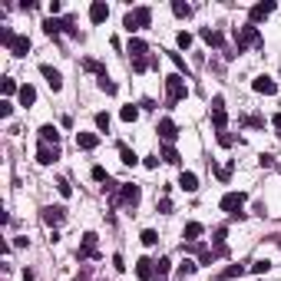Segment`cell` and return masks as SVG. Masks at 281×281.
<instances>
[{"label": "cell", "mask_w": 281, "mask_h": 281, "mask_svg": "<svg viewBox=\"0 0 281 281\" xmlns=\"http://www.w3.org/2000/svg\"><path fill=\"white\" fill-rule=\"evenodd\" d=\"M40 142H47V146H50V142H60V129H56L53 123H47V126H40Z\"/></svg>", "instance_id": "18"}, {"label": "cell", "mask_w": 281, "mask_h": 281, "mask_svg": "<svg viewBox=\"0 0 281 281\" xmlns=\"http://www.w3.org/2000/svg\"><path fill=\"white\" fill-rule=\"evenodd\" d=\"M248 268H251L255 275H265V271L271 268V262H268V258H258V262H251V265H248Z\"/></svg>", "instance_id": "34"}, {"label": "cell", "mask_w": 281, "mask_h": 281, "mask_svg": "<svg viewBox=\"0 0 281 281\" xmlns=\"http://www.w3.org/2000/svg\"><path fill=\"white\" fill-rule=\"evenodd\" d=\"M202 40H205L208 47H222V43H225V37H222V33H219V30H208V27L202 30Z\"/></svg>", "instance_id": "23"}, {"label": "cell", "mask_w": 281, "mask_h": 281, "mask_svg": "<svg viewBox=\"0 0 281 281\" xmlns=\"http://www.w3.org/2000/svg\"><path fill=\"white\" fill-rule=\"evenodd\" d=\"M96 129L109 132V116H106V112H96Z\"/></svg>", "instance_id": "35"}, {"label": "cell", "mask_w": 281, "mask_h": 281, "mask_svg": "<svg viewBox=\"0 0 281 281\" xmlns=\"http://www.w3.org/2000/svg\"><path fill=\"white\" fill-rule=\"evenodd\" d=\"M149 23H152V10H149V7H136V10H129V14H126V20H123V27H126L129 33L146 30Z\"/></svg>", "instance_id": "1"}, {"label": "cell", "mask_w": 281, "mask_h": 281, "mask_svg": "<svg viewBox=\"0 0 281 281\" xmlns=\"http://www.w3.org/2000/svg\"><path fill=\"white\" fill-rule=\"evenodd\" d=\"M146 66H149V60H146V56H142V60H132V70H136V73H142Z\"/></svg>", "instance_id": "41"}, {"label": "cell", "mask_w": 281, "mask_h": 281, "mask_svg": "<svg viewBox=\"0 0 281 281\" xmlns=\"http://www.w3.org/2000/svg\"><path fill=\"white\" fill-rule=\"evenodd\" d=\"M119 159H123V166H136V162H139V156H136L129 146H123V142H119Z\"/></svg>", "instance_id": "25"}, {"label": "cell", "mask_w": 281, "mask_h": 281, "mask_svg": "<svg viewBox=\"0 0 281 281\" xmlns=\"http://www.w3.org/2000/svg\"><path fill=\"white\" fill-rule=\"evenodd\" d=\"M175 43H179L182 50H188V47H192V33H186V30H182V33L175 37Z\"/></svg>", "instance_id": "38"}, {"label": "cell", "mask_w": 281, "mask_h": 281, "mask_svg": "<svg viewBox=\"0 0 281 281\" xmlns=\"http://www.w3.org/2000/svg\"><path fill=\"white\" fill-rule=\"evenodd\" d=\"M172 63H175L179 70H186V60H182V56H179V53H172ZM186 73H188V70H186Z\"/></svg>", "instance_id": "47"}, {"label": "cell", "mask_w": 281, "mask_h": 281, "mask_svg": "<svg viewBox=\"0 0 281 281\" xmlns=\"http://www.w3.org/2000/svg\"><path fill=\"white\" fill-rule=\"evenodd\" d=\"M40 73H43V79H47V83H50V90H53V93H60V90H63V76H60V70H53L50 63H40Z\"/></svg>", "instance_id": "7"}, {"label": "cell", "mask_w": 281, "mask_h": 281, "mask_svg": "<svg viewBox=\"0 0 281 281\" xmlns=\"http://www.w3.org/2000/svg\"><path fill=\"white\" fill-rule=\"evenodd\" d=\"M96 146H99V136H96V132H76V149H96Z\"/></svg>", "instance_id": "13"}, {"label": "cell", "mask_w": 281, "mask_h": 281, "mask_svg": "<svg viewBox=\"0 0 281 281\" xmlns=\"http://www.w3.org/2000/svg\"><path fill=\"white\" fill-rule=\"evenodd\" d=\"M43 30H47V33H50V37H60V33H63V30H66V27H63V20L50 17V20H47V23H43Z\"/></svg>", "instance_id": "24"}, {"label": "cell", "mask_w": 281, "mask_h": 281, "mask_svg": "<svg viewBox=\"0 0 281 281\" xmlns=\"http://www.w3.org/2000/svg\"><path fill=\"white\" fill-rule=\"evenodd\" d=\"M96 86H99V90H103V93H106V96H116V83H112L109 76H103V79H96Z\"/></svg>", "instance_id": "31"}, {"label": "cell", "mask_w": 281, "mask_h": 281, "mask_svg": "<svg viewBox=\"0 0 281 281\" xmlns=\"http://www.w3.org/2000/svg\"><path fill=\"white\" fill-rule=\"evenodd\" d=\"M245 199H248L245 192H225V195H222V202H219V205H222V212H228L232 219H245V212H242Z\"/></svg>", "instance_id": "3"}, {"label": "cell", "mask_w": 281, "mask_h": 281, "mask_svg": "<svg viewBox=\"0 0 281 281\" xmlns=\"http://www.w3.org/2000/svg\"><path fill=\"white\" fill-rule=\"evenodd\" d=\"M0 93H3V99H10L14 93H20L17 79H10V76H3V83H0Z\"/></svg>", "instance_id": "22"}, {"label": "cell", "mask_w": 281, "mask_h": 281, "mask_svg": "<svg viewBox=\"0 0 281 281\" xmlns=\"http://www.w3.org/2000/svg\"><path fill=\"white\" fill-rule=\"evenodd\" d=\"M56 159H60V149H56V146H47V142H40V149H37V162H40V166H53Z\"/></svg>", "instance_id": "10"}, {"label": "cell", "mask_w": 281, "mask_h": 281, "mask_svg": "<svg viewBox=\"0 0 281 281\" xmlns=\"http://www.w3.org/2000/svg\"><path fill=\"white\" fill-rule=\"evenodd\" d=\"M195 268H199V262H192V258H186V262L179 265V278L186 281L188 275H195Z\"/></svg>", "instance_id": "28"}, {"label": "cell", "mask_w": 281, "mask_h": 281, "mask_svg": "<svg viewBox=\"0 0 281 281\" xmlns=\"http://www.w3.org/2000/svg\"><path fill=\"white\" fill-rule=\"evenodd\" d=\"M262 43V33H258V27L255 23H248V27H238L235 30V47H238V53H245L248 47H258Z\"/></svg>", "instance_id": "2"}, {"label": "cell", "mask_w": 281, "mask_h": 281, "mask_svg": "<svg viewBox=\"0 0 281 281\" xmlns=\"http://www.w3.org/2000/svg\"><path fill=\"white\" fill-rule=\"evenodd\" d=\"M166 96H169V103H179V99L188 96V86H186V76L182 73H172L166 79Z\"/></svg>", "instance_id": "4"}, {"label": "cell", "mask_w": 281, "mask_h": 281, "mask_svg": "<svg viewBox=\"0 0 281 281\" xmlns=\"http://www.w3.org/2000/svg\"><path fill=\"white\" fill-rule=\"evenodd\" d=\"M112 265H116V271H126V265H123V255H112Z\"/></svg>", "instance_id": "48"}, {"label": "cell", "mask_w": 281, "mask_h": 281, "mask_svg": "<svg viewBox=\"0 0 281 281\" xmlns=\"http://www.w3.org/2000/svg\"><path fill=\"white\" fill-rule=\"evenodd\" d=\"M119 116H123V123H132V119H136V116H139V106H123V112H119Z\"/></svg>", "instance_id": "33"}, {"label": "cell", "mask_w": 281, "mask_h": 281, "mask_svg": "<svg viewBox=\"0 0 281 281\" xmlns=\"http://www.w3.org/2000/svg\"><path fill=\"white\" fill-rule=\"evenodd\" d=\"M106 17H109V7H106L103 0L90 3V20H93V23H106Z\"/></svg>", "instance_id": "15"}, {"label": "cell", "mask_w": 281, "mask_h": 281, "mask_svg": "<svg viewBox=\"0 0 281 281\" xmlns=\"http://www.w3.org/2000/svg\"><path fill=\"white\" fill-rule=\"evenodd\" d=\"M271 126H275V129H278V136H281V112H275V116H271Z\"/></svg>", "instance_id": "49"}, {"label": "cell", "mask_w": 281, "mask_h": 281, "mask_svg": "<svg viewBox=\"0 0 281 281\" xmlns=\"http://www.w3.org/2000/svg\"><path fill=\"white\" fill-rule=\"evenodd\" d=\"M76 258H99V251H96V232H86V235H83Z\"/></svg>", "instance_id": "6"}, {"label": "cell", "mask_w": 281, "mask_h": 281, "mask_svg": "<svg viewBox=\"0 0 281 281\" xmlns=\"http://www.w3.org/2000/svg\"><path fill=\"white\" fill-rule=\"evenodd\" d=\"M271 10H275V3H255V7L248 10V20H251V23H262Z\"/></svg>", "instance_id": "14"}, {"label": "cell", "mask_w": 281, "mask_h": 281, "mask_svg": "<svg viewBox=\"0 0 281 281\" xmlns=\"http://www.w3.org/2000/svg\"><path fill=\"white\" fill-rule=\"evenodd\" d=\"M159 212H162V215H169V212H172V202H169V199H162V202H159Z\"/></svg>", "instance_id": "45"}, {"label": "cell", "mask_w": 281, "mask_h": 281, "mask_svg": "<svg viewBox=\"0 0 281 281\" xmlns=\"http://www.w3.org/2000/svg\"><path fill=\"white\" fill-rule=\"evenodd\" d=\"M179 188L199 192V175H195V172H179Z\"/></svg>", "instance_id": "19"}, {"label": "cell", "mask_w": 281, "mask_h": 281, "mask_svg": "<svg viewBox=\"0 0 281 281\" xmlns=\"http://www.w3.org/2000/svg\"><path fill=\"white\" fill-rule=\"evenodd\" d=\"M251 90H255V93H262V96H275V93H278V83H275L271 76H255Z\"/></svg>", "instance_id": "9"}, {"label": "cell", "mask_w": 281, "mask_h": 281, "mask_svg": "<svg viewBox=\"0 0 281 281\" xmlns=\"http://www.w3.org/2000/svg\"><path fill=\"white\" fill-rule=\"evenodd\" d=\"M156 242H159V235H156L152 228H146V232H142V245H149V248H152Z\"/></svg>", "instance_id": "39"}, {"label": "cell", "mask_w": 281, "mask_h": 281, "mask_svg": "<svg viewBox=\"0 0 281 281\" xmlns=\"http://www.w3.org/2000/svg\"><path fill=\"white\" fill-rule=\"evenodd\" d=\"M159 136H162V142H166V146H172V142H175V136H179L175 123H172V119H159Z\"/></svg>", "instance_id": "12"}, {"label": "cell", "mask_w": 281, "mask_h": 281, "mask_svg": "<svg viewBox=\"0 0 281 281\" xmlns=\"http://www.w3.org/2000/svg\"><path fill=\"white\" fill-rule=\"evenodd\" d=\"M83 70H90V73H96L99 79L106 76V66H103V63H96V60H83Z\"/></svg>", "instance_id": "29"}, {"label": "cell", "mask_w": 281, "mask_h": 281, "mask_svg": "<svg viewBox=\"0 0 281 281\" xmlns=\"http://www.w3.org/2000/svg\"><path fill=\"white\" fill-rule=\"evenodd\" d=\"M17 96H20V103H23V106H33V103H37V90H33L30 83H23Z\"/></svg>", "instance_id": "21"}, {"label": "cell", "mask_w": 281, "mask_h": 281, "mask_svg": "<svg viewBox=\"0 0 281 281\" xmlns=\"http://www.w3.org/2000/svg\"><path fill=\"white\" fill-rule=\"evenodd\" d=\"M202 232H205V228H202V222H186V228H182V238H186L188 245H195Z\"/></svg>", "instance_id": "16"}, {"label": "cell", "mask_w": 281, "mask_h": 281, "mask_svg": "<svg viewBox=\"0 0 281 281\" xmlns=\"http://www.w3.org/2000/svg\"><path fill=\"white\" fill-rule=\"evenodd\" d=\"M10 53L14 56H27L30 53V37H17L14 43H10Z\"/></svg>", "instance_id": "20"}, {"label": "cell", "mask_w": 281, "mask_h": 281, "mask_svg": "<svg viewBox=\"0 0 281 281\" xmlns=\"http://www.w3.org/2000/svg\"><path fill=\"white\" fill-rule=\"evenodd\" d=\"M136 278L152 281L156 278V262H152V258H139V262H136Z\"/></svg>", "instance_id": "11"}, {"label": "cell", "mask_w": 281, "mask_h": 281, "mask_svg": "<svg viewBox=\"0 0 281 281\" xmlns=\"http://www.w3.org/2000/svg\"><path fill=\"white\" fill-rule=\"evenodd\" d=\"M10 112H14V103H10V99H0V116L10 119Z\"/></svg>", "instance_id": "40"}, {"label": "cell", "mask_w": 281, "mask_h": 281, "mask_svg": "<svg viewBox=\"0 0 281 281\" xmlns=\"http://www.w3.org/2000/svg\"><path fill=\"white\" fill-rule=\"evenodd\" d=\"M242 275H245V265H232V268H225L222 281H228V278H242Z\"/></svg>", "instance_id": "32"}, {"label": "cell", "mask_w": 281, "mask_h": 281, "mask_svg": "<svg viewBox=\"0 0 281 281\" xmlns=\"http://www.w3.org/2000/svg\"><path fill=\"white\" fill-rule=\"evenodd\" d=\"M258 162H262L265 169H271V166H275V156H258Z\"/></svg>", "instance_id": "44"}, {"label": "cell", "mask_w": 281, "mask_h": 281, "mask_svg": "<svg viewBox=\"0 0 281 281\" xmlns=\"http://www.w3.org/2000/svg\"><path fill=\"white\" fill-rule=\"evenodd\" d=\"M63 219H66V208H63V205H47V208H43V222L50 225V228L63 225Z\"/></svg>", "instance_id": "8"}, {"label": "cell", "mask_w": 281, "mask_h": 281, "mask_svg": "<svg viewBox=\"0 0 281 281\" xmlns=\"http://www.w3.org/2000/svg\"><path fill=\"white\" fill-rule=\"evenodd\" d=\"M215 175H219L222 182H228V175H232V166H222V169H215Z\"/></svg>", "instance_id": "42"}, {"label": "cell", "mask_w": 281, "mask_h": 281, "mask_svg": "<svg viewBox=\"0 0 281 281\" xmlns=\"http://www.w3.org/2000/svg\"><path fill=\"white\" fill-rule=\"evenodd\" d=\"M126 53H132V60H142V56L149 53V47H146V40L132 37V40H129V47H126Z\"/></svg>", "instance_id": "17"}, {"label": "cell", "mask_w": 281, "mask_h": 281, "mask_svg": "<svg viewBox=\"0 0 281 281\" xmlns=\"http://www.w3.org/2000/svg\"><path fill=\"white\" fill-rule=\"evenodd\" d=\"M93 179L96 182H109V172H106L103 166H93Z\"/></svg>", "instance_id": "37"}, {"label": "cell", "mask_w": 281, "mask_h": 281, "mask_svg": "<svg viewBox=\"0 0 281 281\" xmlns=\"http://www.w3.org/2000/svg\"><path fill=\"white\" fill-rule=\"evenodd\" d=\"M172 14H175V17H182V20H188V17H192V3L175 0V3H172Z\"/></svg>", "instance_id": "26"}, {"label": "cell", "mask_w": 281, "mask_h": 281, "mask_svg": "<svg viewBox=\"0 0 281 281\" xmlns=\"http://www.w3.org/2000/svg\"><path fill=\"white\" fill-rule=\"evenodd\" d=\"M56 188H60V195H63V199H70V195H73V186H70L66 179H56Z\"/></svg>", "instance_id": "36"}, {"label": "cell", "mask_w": 281, "mask_h": 281, "mask_svg": "<svg viewBox=\"0 0 281 281\" xmlns=\"http://www.w3.org/2000/svg\"><path fill=\"white\" fill-rule=\"evenodd\" d=\"M139 199H142V192H139L136 182H123V186H119V202H123V205L136 208V205H139Z\"/></svg>", "instance_id": "5"}, {"label": "cell", "mask_w": 281, "mask_h": 281, "mask_svg": "<svg viewBox=\"0 0 281 281\" xmlns=\"http://www.w3.org/2000/svg\"><path fill=\"white\" fill-rule=\"evenodd\" d=\"M162 162H169V166H179V162H182L179 152H175V146H162Z\"/></svg>", "instance_id": "27"}, {"label": "cell", "mask_w": 281, "mask_h": 281, "mask_svg": "<svg viewBox=\"0 0 281 281\" xmlns=\"http://www.w3.org/2000/svg\"><path fill=\"white\" fill-rule=\"evenodd\" d=\"M245 123H248V126H265V119H262V116H248Z\"/></svg>", "instance_id": "46"}, {"label": "cell", "mask_w": 281, "mask_h": 281, "mask_svg": "<svg viewBox=\"0 0 281 281\" xmlns=\"http://www.w3.org/2000/svg\"><path fill=\"white\" fill-rule=\"evenodd\" d=\"M232 142H235V139H232L228 132H219V146H232Z\"/></svg>", "instance_id": "43"}, {"label": "cell", "mask_w": 281, "mask_h": 281, "mask_svg": "<svg viewBox=\"0 0 281 281\" xmlns=\"http://www.w3.org/2000/svg\"><path fill=\"white\" fill-rule=\"evenodd\" d=\"M169 268H172V262H169V258H159V262H156V281H162L169 275Z\"/></svg>", "instance_id": "30"}]
</instances>
